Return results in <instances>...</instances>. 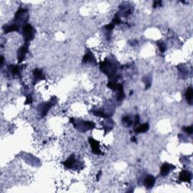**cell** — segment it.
Returning <instances> with one entry per match:
<instances>
[{
  "label": "cell",
  "mask_w": 193,
  "mask_h": 193,
  "mask_svg": "<svg viewBox=\"0 0 193 193\" xmlns=\"http://www.w3.org/2000/svg\"><path fill=\"white\" fill-rule=\"evenodd\" d=\"M100 70L109 77H112L116 73V67L110 60H104L100 63Z\"/></svg>",
  "instance_id": "cell-1"
},
{
  "label": "cell",
  "mask_w": 193,
  "mask_h": 193,
  "mask_svg": "<svg viewBox=\"0 0 193 193\" xmlns=\"http://www.w3.org/2000/svg\"><path fill=\"white\" fill-rule=\"evenodd\" d=\"M71 122L73 123L75 128L81 131H86L95 127V124L93 122H89V121H81V120L75 121L74 118H71Z\"/></svg>",
  "instance_id": "cell-2"
},
{
  "label": "cell",
  "mask_w": 193,
  "mask_h": 193,
  "mask_svg": "<svg viewBox=\"0 0 193 193\" xmlns=\"http://www.w3.org/2000/svg\"><path fill=\"white\" fill-rule=\"evenodd\" d=\"M36 33L35 29L33 27V26L30 24H26L24 27H23V31H22V34L25 42L28 43L29 42L32 41L34 38V36Z\"/></svg>",
  "instance_id": "cell-3"
},
{
  "label": "cell",
  "mask_w": 193,
  "mask_h": 193,
  "mask_svg": "<svg viewBox=\"0 0 193 193\" xmlns=\"http://www.w3.org/2000/svg\"><path fill=\"white\" fill-rule=\"evenodd\" d=\"M78 165L79 163H78V161L75 159L74 155H72L67 161L63 162V165L69 169H76L78 168Z\"/></svg>",
  "instance_id": "cell-4"
},
{
  "label": "cell",
  "mask_w": 193,
  "mask_h": 193,
  "mask_svg": "<svg viewBox=\"0 0 193 193\" xmlns=\"http://www.w3.org/2000/svg\"><path fill=\"white\" fill-rule=\"evenodd\" d=\"M28 48H29V44L27 42H26L24 45H22L17 51V60L18 61L22 62L24 60L25 56L27 54V53L28 52Z\"/></svg>",
  "instance_id": "cell-5"
},
{
  "label": "cell",
  "mask_w": 193,
  "mask_h": 193,
  "mask_svg": "<svg viewBox=\"0 0 193 193\" xmlns=\"http://www.w3.org/2000/svg\"><path fill=\"white\" fill-rule=\"evenodd\" d=\"M89 143L92 149V152L95 155H103V152L100 151V143L97 140H94L92 137H89Z\"/></svg>",
  "instance_id": "cell-6"
},
{
  "label": "cell",
  "mask_w": 193,
  "mask_h": 193,
  "mask_svg": "<svg viewBox=\"0 0 193 193\" xmlns=\"http://www.w3.org/2000/svg\"><path fill=\"white\" fill-rule=\"evenodd\" d=\"M176 168V166L170 163H165L162 165V166L161 167V170H160V173L161 176H166L168 173H170L171 171L174 170Z\"/></svg>",
  "instance_id": "cell-7"
},
{
  "label": "cell",
  "mask_w": 193,
  "mask_h": 193,
  "mask_svg": "<svg viewBox=\"0 0 193 193\" xmlns=\"http://www.w3.org/2000/svg\"><path fill=\"white\" fill-rule=\"evenodd\" d=\"M52 102H48L46 103H44V104H42L40 105L39 107V110H40V115L41 116L44 117L46 115L47 112L49 111L51 108L52 107V106L54 105V103H52Z\"/></svg>",
  "instance_id": "cell-8"
},
{
  "label": "cell",
  "mask_w": 193,
  "mask_h": 193,
  "mask_svg": "<svg viewBox=\"0 0 193 193\" xmlns=\"http://www.w3.org/2000/svg\"><path fill=\"white\" fill-rule=\"evenodd\" d=\"M192 180V173L189 171L183 170L180 173L179 180L181 182H190Z\"/></svg>",
  "instance_id": "cell-9"
},
{
  "label": "cell",
  "mask_w": 193,
  "mask_h": 193,
  "mask_svg": "<svg viewBox=\"0 0 193 193\" xmlns=\"http://www.w3.org/2000/svg\"><path fill=\"white\" fill-rule=\"evenodd\" d=\"M155 183V178L152 175H149L145 178L143 185L147 189H152Z\"/></svg>",
  "instance_id": "cell-10"
},
{
  "label": "cell",
  "mask_w": 193,
  "mask_h": 193,
  "mask_svg": "<svg viewBox=\"0 0 193 193\" xmlns=\"http://www.w3.org/2000/svg\"><path fill=\"white\" fill-rule=\"evenodd\" d=\"M149 124L144 123V124H142V125H138V126L135 128L134 131L136 134H142L147 132V131L149 130Z\"/></svg>",
  "instance_id": "cell-11"
},
{
  "label": "cell",
  "mask_w": 193,
  "mask_h": 193,
  "mask_svg": "<svg viewBox=\"0 0 193 193\" xmlns=\"http://www.w3.org/2000/svg\"><path fill=\"white\" fill-rule=\"evenodd\" d=\"M185 96H186V99L187 102H188L189 104H192L193 99V89L192 87H189V88H187L186 94H185Z\"/></svg>",
  "instance_id": "cell-12"
},
{
  "label": "cell",
  "mask_w": 193,
  "mask_h": 193,
  "mask_svg": "<svg viewBox=\"0 0 193 193\" xmlns=\"http://www.w3.org/2000/svg\"><path fill=\"white\" fill-rule=\"evenodd\" d=\"M33 77L36 80H42L45 78V75L43 74V72L39 69H35L33 72Z\"/></svg>",
  "instance_id": "cell-13"
},
{
  "label": "cell",
  "mask_w": 193,
  "mask_h": 193,
  "mask_svg": "<svg viewBox=\"0 0 193 193\" xmlns=\"http://www.w3.org/2000/svg\"><path fill=\"white\" fill-rule=\"evenodd\" d=\"M82 62H83V63H89V62H90V63L94 62L95 63V58H94V57L93 56V54H92L90 52H88V53L85 54V56H84Z\"/></svg>",
  "instance_id": "cell-14"
},
{
  "label": "cell",
  "mask_w": 193,
  "mask_h": 193,
  "mask_svg": "<svg viewBox=\"0 0 193 193\" xmlns=\"http://www.w3.org/2000/svg\"><path fill=\"white\" fill-rule=\"evenodd\" d=\"M94 114L96 116L99 117H103V118H108L109 115L106 114L104 112H103L102 110H96V111H94Z\"/></svg>",
  "instance_id": "cell-15"
},
{
  "label": "cell",
  "mask_w": 193,
  "mask_h": 193,
  "mask_svg": "<svg viewBox=\"0 0 193 193\" xmlns=\"http://www.w3.org/2000/svg\"><path fill=\"white\" fill-rule=\"evenodd\" d=\"M11 72L13 75L18 74L20 73V68L18 66H13V67H12V69H11Z\"/></svg>",
  "instance_id": "cell-16"
},
{
  "label": "cell",
  "mask_w": 193,
  "mask_h": 193,
  "mask_svg": "<svg viewBox=\"0 0 193 193\" xmlns=\"http://www.w3.org/2000/svg\"><path fill=\"white\" fill-rule=\"evenodd\" d=\"M183 130L185 132L186 134H188L189 135H191L192 134L193 129H192V126H189V127H183Z\"/></svg>",
  "instance_id": "cell-17"
},
{
  "label": "cell",
  "mask_w": 193,
  "mask_h": 193,
  "mask_svg": "<svg viewBox=\"0 0 193 193\" xmlns=\"http://www.w3.org/2000/svg\"><path fill=\"white\" fill-rule=\"evenodd\" d=\"M112 23H113L114 25H115V24H119V23H122V21H121V20H120L118 15H115V17H114V19L112 20Z\"/></svg>",
  "instance_id": "cell-18"
},
{
  "label": "cell",
  "mask_w": 193,
  "mask_h": 193,
  "mask_svg": "<svg viewBox=\"0 0 193 193\" xmlns=\"http://www.w3.org/2000/svg\"><path fill=\"white\" fill-rule=\"evenodd\" d=\"M158 48H159V49H160V51H161V52H164L165 51V45H164V43L163 42H158Z\"/></svg>",
  "instance_id": "cell-19"
},
{
  "label": "cell",
  "mask_w": 193,
  "mask_h": 193,
  "mask_svg": "<svg viewBox=\"0 0 193 193\" xmlns=\"http://www.w3.org/2000/svg\"><path fill=\"white\" fill-rule=\"evenodd\" d=\"M145 84H146V89H148L150 86H151V82H150V78H145L144 80Z\"/></svg>",
  "instance_id": "cell-20"
},
{
  "label": "cell",
  "mask_w": 193,
  "mask_h": 193,
  "mask_svg": "<svg viewBox=\"0 0 193 193\" xmlns=\"http://www.w3.org/2000/svg\"><path fill=\"white\" fill-rule=\"evenodd\" d=\"M26 103H32V97L31 96H27V100H26Z\"/></svg>",
  "instance_id": "cell-21"
}]
</instances>
